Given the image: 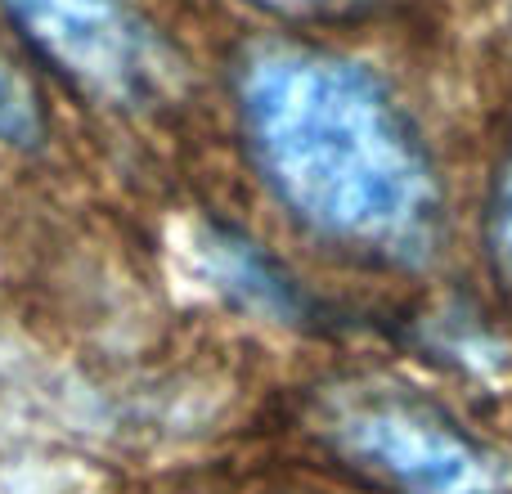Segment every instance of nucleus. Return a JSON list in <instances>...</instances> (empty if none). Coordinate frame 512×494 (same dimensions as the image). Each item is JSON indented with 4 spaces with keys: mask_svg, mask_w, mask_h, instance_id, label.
<instances>
[{
    "mask_svg": "<svg viewBox=\"0 0 512 494\" xmlns=\"http://www.w3.org/2000/svg\"><path fill=\"white\" fill-rule=\"evenodd\" d=\"M27 41L72 81L135 99L153 81V45L126 0H5Z\"/></svg>",
    "mask_w": 512,
    "mask_h": 494,
    "instance_id": "obj_3",
    "label": "nucleus"
},
{
    "mask_svg": "<svg viewBox=\"0 0 512 494\" xmlns=\"http://www.w3.org/2000/svg\"><path fill=\"white\" fill-rule=\"evenodd\" d=\"M490 261L512 297V153L495 180V198H490Z\"/></svg>",
    "mask_w": 512,
    "mask_h": 494,
    "instance_id": "obj_5",
    "label": "nucleus"
},
{
    "mask_svg": "<svg viewBox=\"0 0 512 494\" xmlns=\"http://www.w3.org/2000/svg\"><path fill=\"white\" fill-rule=\"evenodd\" d=\"M265 5H310V0H265Z\"/></svg>",
    "mask_w": 512,
    "mask_h": 494,
    "instance_id": "obj_6",
    "label": "nucleus"
},
{
    "mask_svg": "<svg viewBox=\"0 0 512 494\" xmlns=\"http://www.w3.org/2000/svg\"><path fill=\"white\" fill-rule=\"evenodd\" d=\"M243 117L265 180L315 234L378 256L427 247L432 162L364 68L315 50H265L243 77Z\"/></svg>",
    "mask_w": 512,
    "mask_h": 494,
    "instance_id": "obj_1",
    "label": "nucleus"
},
{
    "mask_svg": "<svg viewBox=\"0 0 512 494\" xmlns=\"http://www.w3.org/2000/svg\"><path fill=\"white\" fill-rule=\"evenodd\" d=\"M41 131L45 122H41V104H36L32 81L9 59H0V144L32 149L41 140Z\"/></svg>",
    "mask_w": 512,
    "mask_h": 494,
    "instance_id": "obj_4",
    "label": "nucleus"
},
{
    "mask_svg": "<svg viewBox=\"0 0 512 494\" xmlns=\"http://www.w3.org/2000/svg\"><path fill=\"white\" fill-rule=\"evenodd\" d=\"M342 459L400 494H504L508 472L472 432L414 391H346L324 418Z\"/></svg>",
    "mask_w": 512,
    "mask_h": 494,
    "instance_id": "obj_2",
    "label": "nucleus"
}]
</instances>
